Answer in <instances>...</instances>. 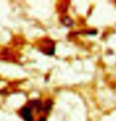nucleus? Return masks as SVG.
I'll list each match as a JSON object with an SVG mask.
<instances>
[{
    "label": "nucleus",
    "instance_id": "1",
    "mask_svg": "<svg viewBox=\"0 0 116 121\" xmlns=\"http://www.w3.org/2000/svg\"><path fill=\"white\" fill-rule=\"evenodd\" d=\"M20 114L25 121H33V117L32 114V109L28 106H25L21 109Z\"/></svg>",
    "mask_w": 116,
    "mask_h": 121
},
{
    "label": "nucleus",
    "instance_id": "2",
    "mask_svg": "<svg viewBox=\"0 0 116 121\" xmlns=\"http://www.w3.org/2000/svg\"><path fill=\"white\" fill-rule=\"evenodd\" d=\"M38 121H46V118L45 117H40Z\"/></svg>",
    "mask_w": 116,
    "mask_h": 121
}]
</instances>
